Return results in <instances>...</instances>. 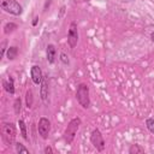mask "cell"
<instances>
[{
	"label": "cell",
	"instance_id": "obj_1",
	"mask_svg": "<svg viewBox=\"0 0 154 154\" xmlns=\"http://www.w3.org/2000/svg\"><path fill=\"white\" fill-rule=\"evenodd\" d=\"M79 125H81V119L78 117L72 118L69 122V124H67V126L65 129V132H64V140H65L66 144H71L72 143V141L75 140L76 134H77V131L79 129Z\"/></svg>",
	"mask_w": 154,
	"mask_h": 154
},
{
	"label": "cell",
	"instance_id": "obj_2",
	"mask_svg": "<svg viewBox=\"0 0 154 154\" xmlns=\"http://www.w3.org/2000/svg\"><path fill=\"white\" fill-rule=\"evenodd\" d=\"M76 99L78 103L83 108H88L90 106V97H89V87L85 83H81L76 90Z\"/></svg>",
	"mask_w": 154,
	"mask_h": 154
},
{
	"label": "cell",
	"instance_id": "obj_3",
	"mask_svg": "<svg viewBox=\"0 0 154 154\" xmlns=\"http://www.w3.org/2000/svg\"><path fill=\"white\" fill-rule=\"evenodd\" d=\"M0 6L5 12L13 16H20L23 13V7L16 0H1Z\"/></svg>",
	"mask_w": 154,
	"mask_h": 154
},
{
	"label": "cell",
	"instance_id": "obj_4",
	"mask_svg": "<svg viewBox=\"0 0 154 154\" xmlns=\"http://www.w3.org/2000/svg\"><path fill=\"white\" fill-rule=\"evenodd\" d=\"M2 138L7 144H12L16 138V126L13 123H5L1 129Z\"/></svg>",
	"mask_w": 154,
	"mask_h": 154
},
{
	"label": "cell",
	"instance_id": "obj_5",
	"mask_svg": "<svg viewBox=\"0 0 154 154\" xmlns=\"http://www.w3.org/2000/svg\"><path fill=\"white\" fill-rule=\"evenodd\" d=\"M90 142H91V144L96 148V150L102 152V150L105 149V146H106V144H105V140H103L102 134H101V131H100L99 129H94V130L91 131Z\"/></svg>",
	"mask_w": 154,
	"mask_h": 154
},
{
	"label": "cell",
	"instance_id": "obj_6",
	"mask_svg": "<svg viewBox=\"0 0 154 154\" xmlns=\"http://www.w3.org/2000/svg\"><path fill=\"white\" fill-rule=\"evenodd\" d=\"M37 131H38V135H40L43 140L48 138V135H49V131H51V122L48 120V118L41 117V118L38 119Z\"/></svg>",
	"mask_w": 154,
	"mask_h": 154
},
{
	"label": "cell",
	"instance_id": "obj_7",
	"mask_svg": "<svg viewBox=\"0 0 154 154\" xmlns=\"http://www.w3.org/2000/svg\"><path fill=\"white\" fill-rule=\"evenodd\" d=\"M67 42L71 48L76 47V45L78 42V29H77L76 22H71V24H70L69 32H67Z\"/></svg>",
	"mask_w": 154,
	"mask_h": 154
},
{
	"label": "cell",
	"instance_id": "obj_8",
	"mask_svg": "<svg viewBox=\"0 0 154 154\" xmlns=\"http://www.w3.org/2000/svg\"><path fill=\"white\" fill-rule=\"evenodd\" d=\"M30 76H31V79H32V82L35 84H41V82L43 79V76H42L41 67L38 65L31 66V69H30Z\"/></svg>",
	"mask_w": 154,
	"mask_h": 154
},
{
	"label": "cell",
	"instance_id": "obj_9",
	"mask_svg": "<svg viewBox=\"0 0 154 154\" xmlns=\"http://www.w3.org/2000/svg\"><path fill=\"white\" fill-rule=\"evenodd\" d=\"M40 96H41V100L43 101V103H47V101H48V83H47V79L45 77H43V79L41 82Z\"/></svg>",
	"mask_w": 154,
	"mask_h": 154
},
{
	"label": "cell",
	"instance_id": "obj_10",
	"mask_svg": "<svg viewBox=\"0 0 154 154\" xmlns=\"http://www.w3.org/2000/svg\"><path fill=\"white\" fill-rule=\"evenodd\" d=\"M46 57H47V61H48L49 64H53V63H54V59H55V47H54V45L49 43V45L47 46Z\"/></svg>",
	"mask_w": 154,
	"mask_h": 154
},
{
	"label": "cell",
	"instance_id": "obj_11",
	"mask_svg": "<svg viewBox=\"0 0 154 154\" xmlns=\"http://www.w3.org/2000/svg\"><path fill=\"white\" fill-rule=\"evenodd\" d=\"M2 85H4V89H5L8 94H11V95L14 94V81H13V78H12L11 76L8 77L7 81H4V82H2Z\"/></svg>",
	"mask_w": 154,
	"mask_h": 154
},
{
	"label": "cell",
	"instance_id": "obj_12",
	"mask_svg": "<svg viewBox=\"0 0 154 154\" xmlns=\"http://www.w3.org/2000/svg\"><path fill=\"white\" fill-rule=\"evenodd\" d=\"M6 55H7V59L8 60H14L17 58V55H18V47H16V46L8 47Z\"/></svg>",
	"mask_w": 154,
	"mask_h": 154
},
{
	"label": "cell",
	"instance_id": "obj_13",
	"mask_svg": "<svg viewBox=\"0 0 154 154\" xmlns=\"http://www.w3.org/2000/svg\"><path fill=\"white\" fill-rule=\"evenodd\" d=\"M18 125H19V130H20V135L24 140H28V135H26V125L24 123L23 119H19L18 120Z\"/></svg>",
	"mask_w": 154,
	"mask_h": 154
},
{
	"label": "cell",
	"instance_id": "obj_14",
	"mask_svg": "<svg viewBox=\"0 0 154 154\" xmlns=\"http://www.w3.org/2000/svg\"><path fill=\"white\" fill-rule=\"evenodd\" d=\"M17 29V24L13 23V22H10V23H6L5 26H4V32L5 34H11L12 31H14Z\"/></svg>",
	"mask_w": 154,
	"mask_h": 154
},
{
	"label": "cell",
	"instance_id": "obj_15",
	"mask_svg": "<svg viewBox=\"0 0 154 154\" xmlns=\"http://www.w3.org/2000/svg\"><path fill=\"white\" fill-rule=\"evenodd\" d=\"M144 149L142 147H140L138 144H131V147L129 148V153L130 154H137V153H143Z\"/></svg>",
	"mask_w": 154,
	"mask_h": 154
},
{
	"label": "cell",
	"instance_id": "obj_16",
	"mask_svg": "<svg viewBox=\"0 0 154 154\" xmlns=\"http://www.w3.org/2000/svg\"><path fill=\"white\" fill-rule=\"evenodd\" d=\"M25 100H26V107L30 108L31 105H32V91H31V89H28V90H26Z\"/></svg>",
	"mask_w": 154,
	"mask_h": 154
},
{
	"label": "cell",
	"instance_id": "obj_17",
	"mask_svg": "<svg viewBox=\"0 0 154 154\" xmlns=\"http://www.w3.org/2000/svg\"><path fill=\"white\" fill-rule=\"evenodd\" d=\"M146 126L149 130V132L154 134V118H148L146 120Z\"/></svg>",
	"mask_w": 154,
	"mask_h": 154
},
{
	"label": "cell",
	"instance_id": "obj_18",
	"mask_svg": "<svg viewBox=\"0 0 154 154\" xmlns=\"http://www.w3.org/2000/svg\"><path fill=\"white\" fill-rule=\"evenodd\" d=\"M20 106H22L20 97H17V99L14 100V103H13V108H14V113H16V114H19V112H20Z\"/></svg>",
	"mask_w": 154,
	"mask_h": 154
},
{
	"label": "cell",
	"instance_id": "obj_19",
	"mask_svg": "<svg viewBox=\"0 0 154 154\" xmlns=\"http://www.w3.org/2000/svg\"><path fill=\"white\" fill-rule=\"evenodd\" d=\"M14 147H16V152L17 153H29V149L25 148L22 143H16Z\"/></svg>",
	"mask_w": 154,
	"mask_h": 154
},
{
	"label": "cell",
	"instance_id": "obj_20",
	"mask_svg": "<svg viewBox=\"0 0 154 154\" xmlns=\"http://www.w3.org/2000/svg\"><path fill=\"white\" fill-rule=\"evenodd\" d=\"M60 61L63 63V64H65V65H69V57L65 54V53H61L60 54Z\"/></svg>",
	"mask_w": 154,
	"mask_h": 154
},
{
	"label": "cell",
	"instance_id": "obj_21",
	"mask_svg": "<svg viewBox=\"0 0 154 154\" xmlns=\"http://www.w3.org/2000/svg\"><path fill=\"white\" fill-rule=\"evenodd\" d=\"M6 45H7V41L4 40V41L1 42V54H0V58H2V57L5 55V52H6Z\"/></svg>",
	"mask_w": 154,
	"mask_h": 154
},
{
	"label": "cell",
	"instance_id": "obj_22",
	"mask_svg": "<svg viewBox=\"0 0 154 154\" xmlns=\"http://www.w3.org/2000/svg\"><path fill=\"white\" fill-rule=\"evenodd\" d=\"M45 153H46V154H48V153L51 154V153H53V149H52L51 147H46V148H45Z\"/></svg>",
	"mask_w": 154,
	"mask_h": 154
},
{
	"label": "cell",
	"instance_id": "obj_23",
	"mask_svg": "<svg viewBox=\"0 0 154 154\" xmlns=\"http://www.w3.org/2000/svg\"><path fill=\"white\" fill-rule=\"evenodd\" d=\"M37 22H38V16H36V17L34 18V20H32V26H36V25H37Z\"/></svg>",
	"mask_w": 154,
	"mask_h": 154
},
{
	"label": "cell",
	"instance_id": "obj_24",
	"mask_svg": "<svg viewBox=\"0 0 154 154\" xmlns=\"http://www.w3.org/2000/svg\"><path fill=\"white\" fill-rule=\"evenodd\" d=\"M64 12H65V6H63V7H61V10H60V13H59V17H61V16L64 14Z\"/></svg>",
	"mask_w": 154,
	"mask_h": 154
},
{
	"label": "cell",
	"instance_id": "obj_25",
	"mask_svg": "<svg viewBox=\"0 0 154 154\" xmlns=\"http://www.w3.org/2000/svg\"><path fill=\"white\" fill-rule=\"evenodd\" d=\"M150 38H152V41L154 42V31H153V32L150 34Z\"/></svg>",
	"mask_w": 154,
	"mask_h": 154
}]
</instances>
